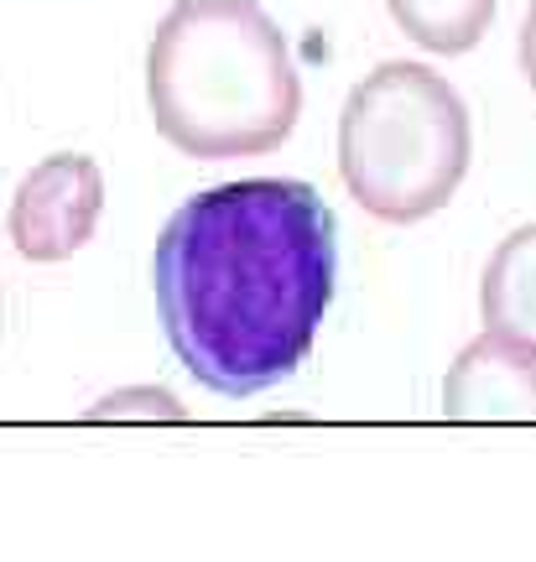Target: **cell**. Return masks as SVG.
<instances>
[{
	"instance_id": "cell-1",
	"label": "cell",
	"mask_w": 536,
	"mask_h": 562,
	"mask_svg": "<svg viewBox=\"0 0 536 562\" xmlns=\"http://www.w3.org/2000/svg\"><path fill=\"white\" fill-rule=\"evenodd\" d=\"M334 209L292 178L193 193L152 256V292L178 364L214 396L281 385L319 339L338 271Z\"/></svg>"
},
{
	"instance_id": "cell-2",
	"label": "cell",
	"mask_w": 536,
	"mask_h": 562,
	"mask_svg": "<svg viewBox=\"0 0 536 562\" xmlns=\"http://www.w3.org/2000/svg\"><path fill=\"white\" fill-rule=\"evenodd\" d=\"M146 104L182 157H260L292 136L302 79L266 5L178 0L146 47Z\"/></svg>"
},
{
	"instance_id": "cell-3",
	"label": "cell",
	"mask_w": 536,
	"mask_h": 562,
	"mask_svg": "<svg viewBox=\"0 0 536 562\" xmlns=\"http://www.w3.org/2000/svg\"><path fill=\"white\" fill-rule=\"evenodd\" d=\"M469 151V110L427 63H380L349 89L338 115V172L359 209L386 224H417L448 209Z\"/></svg>"
},
{
	"instance_id": "cell-4",
	"label": "cell",
	"mask_w": 536,
	"mask_h": 562,
	"mask_svg": "<svg viewBox=\"0 0 536 562\" xmlns=\"http://www.w3.org/2000/svg\"><path fill=\"white\" fill-rule=\"evenodd\" d=\"M104 214V172L83 151H53L16 182L11 199V245L21 261H68L89 245Z\"/></svg>"
},
{
	"instance_id": "cell-5",
	"label": "cell",
	"mask_w": 536,
	"mask_h": 562,
	"mask_svg": "<svg viewBox=\"0 0 536 562\" xmlns=\"http://www.w3.org/2000/svg\"><path fill=\"white\" fill-rule=\"evenodd\" d=\"M448 422H536V360L495 334L464 344L443 381Z\"/></svg>"
},
{
	"instance_id": "cell-6",
	"label": "cell",
	"mask_w": 536,
	"mask_h": 562,
	"mask_svg": "<svg viewBox=\"0 0 536 562\" xmlns=\"http://www.w3.org/2000/svg\"><path fill=\"white\" fill-rule=\"evenodd\" d=\"M479 313L484 334L536 360V224H521L490 256L479 281Z\"/></svg>"
},
{
	"instance_id": "cell-7",
	"label": "cell",
	"mask_w": 536,
	"mask_h": 562,
	"mask_svg": "<svg viewBox=\"0 0 536 562\" xmlns=\"http://www.w3.org/2000/svg\"><path fill=\"white\" fill-rule=\"evenodd\" d=\"M406 37L427 53H469L495 21V0H386Z\"/></svg>"
},
{
	"instance_id": "cell-8",
	"label": "cell",
	"mask_w": 536,
	"mask_h": 562,
	"mask_svg": "<svg viewBox=\"0 0 536 562\" xmlns=\"http://www.w3.org/2000/svg\"><path fill=\"white\" fill-rule=\"evenodd\" d=\"M110 417H141V422H182L188 406L172 396V391H157V385H131V391H110L104 402L89 406V422H110Z\"/></svg>"
},
{
	"instance_id": "cell-9",
	"label": "cell",
	"mask_w": 536,
	"mask_h": 562,
	"mask_svg": "<svg viewBox=\"0 0 536 562\" xmlns=\"http://www.w3.org/2000/svg\"><path fill=\"white\" fill-rule=\"evenodd\" d=\"M516 53H521V74H526V83L536 89V0L526 5V16H521V42H516Z\"/></svg>"
}]
</instances>
